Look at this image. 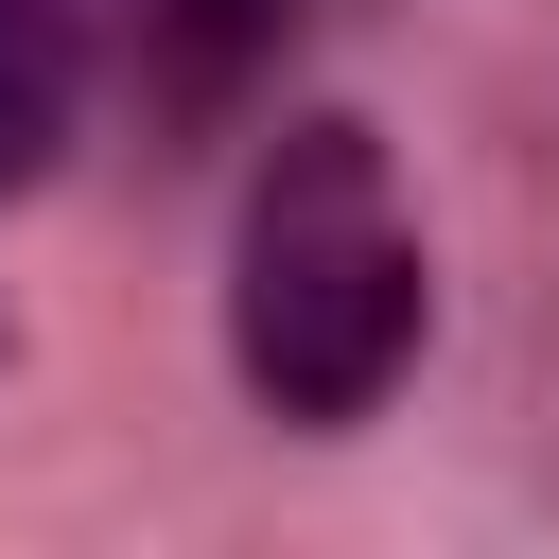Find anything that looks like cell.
Returning a JSON list of instances; mask_svg holds the SVG:
<instances>
[{"instance_id": "obj_1", "label": "cell", "mask_w": 559, "mask_h": 559, "mask_svg": "<svg viewBox=\"0 0 559 559\" xmlns=\"http://www.w3.org/2000/svg\"><path fill=\"white\" fill-rule=\"evenodd\" d=\"M437 332V262H419V210L384 175V140L349 105L280 122L262 175H245V227H227V367L262 419H367Z\"/></svg>"}, {"instance_id": "obj_2", "label": "cell", "mask_w": 559, "mask_h": 559, "mask_svg": "<svg viewBox=\"0 0 559 559\" xmlns=\"http://www.w3.org/2000/svg\"><path fill=\"white\" fill-rule=\"evenodd\" d=\"M280 35H297V0H122V70H140V105L175 140L245 122V87L280 70Z\"/></svg>"}, {"instance_id": "obj_3", "label": "cell", "mask_w": 559, "mask_h": 559, "mask_svg": "<svg viewBox=\"0 0 559 559\" xmlns=\"http://www.w3.org/2000/svg\"><path fill=\"white\" fill-rule=\"evenodd\" d=\"M87 122V0H0V192H35Z\"/></svg>"}]
</instances>
